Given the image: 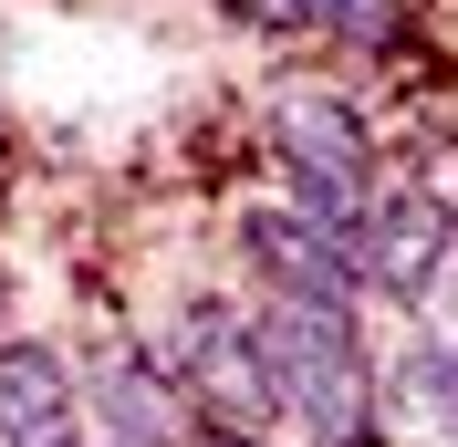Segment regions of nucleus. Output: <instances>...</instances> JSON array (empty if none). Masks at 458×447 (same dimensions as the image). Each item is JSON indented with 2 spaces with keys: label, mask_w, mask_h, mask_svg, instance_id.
Returning a JSON list of instances; mask_svg holds the SVG:
<instances>
[{
  "label": "nucleus",
  "mask_w": 458,
  "mask_h": 447,
  "mask_svg": "<svg viewBox=\"0 0 458 447\" xmlns=\"http://www.w3.org/2000/svg\"><path fill=\"white\" fill-rule=\"evenodd\" d=\"M260 354H271V395L313 447H375L386 437V364L365 354L354 312L271 302L260 312Z\"/></svg>",
  "instance_id": "nucleus-1"
},
{
  "label": "nucleus",
  "mask_w": 458,
  "mask_h": 447,
  "mask_svg": "<svg viewBox=\"0 0 458 447\" xmlns=\"http://www.w3.org/2000/svg\"><path fill=\"white\" fill-rule=\"evenodd\" d=\"M167 375L188 385L219 437H260V426L282 417V395H271V354H260V312L240 302H188L167 333Z\"/></svg>",
  "instance_id": "nucleus-2"
},
{
  "label": "nucleus",
  "mask_w": 458,
  "mask_h": 447,
  "mask_svg": "<svg viewBox=\"0 0 458 447\" xmlns=\"http://www.w3.org/2000/svg\"><path fill=\"white\" fill-rule=\"evenodd\" d=\"M271 156H282L292 208H302V219H323V229H354V219H365V198H375V146H365V125H354L344 94L292 84L282 105H271Z\"/></svg>",
  "instance_id": "nucleus-3"
},
{
  "label": "nucleus",
  "mask_w": 458,
  "mask_h": 447,
  "mask_svg": "<svg viewBox=\"0 0 458 447\" xmlns=\"http://www.w3.org/2000/svg\"><path fill=\"white\" fill-rule=\"evenodd\" d=\"M240 260L271 281V302H313V312H354L365 302L354 229H323L302 208H240Z\"/></svg>",
  "instance_id": "nucleus-4"
},
{
  "label": "nucleus",
  "mask_w": 458,
  "mask_h": 447,
  "mask_svg": "<svg viewBox=\"0 0 458 447\" xmlns=\"http://www.w3.org/2000/svg\"><path fill=\"white\" fill-rule=\"evenodd\" d=\"M354 260H365V291H396V302H417V291H437L458 260V219L437 188H375L365 219H354Z\"/></svg>",
  "instance_id": "nucleus-5"
},
{
  "label": "nucleus",
  "mask_w": 458,
  "mask_h": 447,
  "mask_svg": "<svg viewBox=\"0 0 458 447\" xmlns=\"http://www.w3.org/2000/svg\"><path fill=\"white\" fill-rule=\"evenodd\" d=\"M0 447H94L73 364L53 343H0Z\"/></svg>",
  "instance_id": "nucleus-6"
},
{
  "label": "nucleus",
  "mask_w": 458,
  "mask_h": 447,
  "mask_svg": "<svg viewBox=\"0 0 458 447\" xmlns=\"http://www.w3.org/2000/svg\"><path fill=\"white\" fill-rule=\"evenodd\" d=\"M94 406H105L114 426H125V447H177L188 437V385H177L167 364H146V354H114L105 375H94Z\"/></svg>",
  "instance_id": "nucleus-7"
},
{
  "label": "nucleus",
  "mask_w": 458,
  "mask_h": 447,
  "mask_svg": "<svg viewBox=\"0 0 458 447\" xmlns=\"http://www.w3.org/2000/svg\"><path fill=\"white\" fill-rule=\"evenodd\" d=\"M386 417L406 426H458V343H396L386 354Z\"/></svg>",
  "instance_id": "nucleus-8"
},
{
  "label": "nucleus",
  "mask_w": 458,
  "mask_h": 447,
  "mask_svg": "<svg viewBox=\"0 0 458 447\" xmlns=\"http://www.w3.org/2000/svg\"><path fill=\"white\" fill-rule=\"evenodd\" d=\"M406 0H302V31H323V42H386Z\"/></svg>",
  "instance_id": "nucleus-9"
},
{
  "label": "nucleus",
  "mask_w": 458,
  "mask_h": 447,
  "mask_svg": "<svg viewBox=\"0 0 458 447\" xmlns=\"http://www.w3.org/2000/svg\"><path fill=\"white\" fill-rule=\"evenodd\" d=\"M437 302H448V323H458V260H448V281H437Z\"/></svg>",
  "instance_id": "nucleus-10"
},
{
  "label": "nucleus",
  "mask_w": 458,
  "mask_h": 447,
  "mask_svg": "<svg viewBox=\"0 0 458 447\" xmlns=\"http://www.w3.org/2000/svg\"><path fill=\"white\" fill-rule=\"evenodd\" d=\"M219 447H260V437H219Z\"/></svg>",
  "instance_id": "nucleus-11"
}]
</instances>
